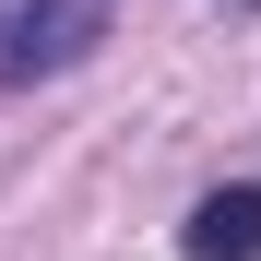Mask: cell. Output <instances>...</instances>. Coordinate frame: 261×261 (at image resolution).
<instances>
[{"instance_id": "obj_2", "label": "cell", "mask_w": 261, "mask_h": 261, "mask_svg": "<svg viewBox=\"0 0 261 261\" xmlns=\"http://www.w3.org/2000/svg\"><path fill=\"white\" fill-rule=\"evenodd\" d=\"M190 261H261V190H214L190 214Z\"/></svg>"}, {"instance_id": "obj_1", "label": "cell", "mask_w": 261, "mask_h": 261, "mask_svg": "<svg viewBox=\"0 0 261 261\" xmlns=\"http://www.w3.org/2000/svg\"><path fill=\"white\" fill-rule=\"evenodd\" d=\"M107 12H119V0H24V12H12V36H0V71H12V83L71 71V60L107 36Z\"/></svg>"}]
</instances>
